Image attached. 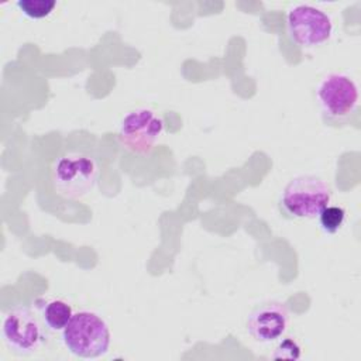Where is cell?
<instances>
[{
  "label": "cell",
  "mask_w": 361,
  "mask_h": 361,
  "mask_svg": "<svg viewBox=\"0 0 361 361\" xmlns=\"http://www.w3.org/2000/svg\"><path fill=\"white\" fill-rule=\"evenodd\" d=\"M110 330L107 323L96 313L80 310L62 330L65 347L79 358H97L110 347Z\"/></svg>",
  "instance_id": "cell-1"
},
{
  "label": "cell",
  "mask_w": 361,
  "mask_h": 361,
  "mask_svg": "<svg viewBox=\"0 0 361 361\" xmlns=\"http://www.w3.org/2000/svg\"><path fill=\"white\" fill-rule=\"evenodd\" d=\"M330 200L331 189L327 182L313 175H302L283 188L279 207L289 219H316Z\"/></svg>",
  "instance_id": "cell-2"
},
{
  "label": "cell",
  "mask_w": 361,
  "mask_h": 361,
  "mask_svg": "<svg viewBox=\"0 0 361 361\" xmlns=\"http://www.w3.org/2000/svg\"><path fill=\"white\" fill-rule=\"evenodd\" d=\"M99 179L96 161L82 152L59 157L52 166L55 192L65 199H80L93 190Z\"/></svg>",
  "instance_id": "cell-3"
},
{
  "label": "cell",
  "mask_w": 361,
  "mask_h": 361,
  "mask_svg": "<svg viewBox=\"0 0 361 361\" xmlns=\"http://www.w3.org/2000/svg\"><path fill=\"white\" fill-rule=\"evenodd\" d=\"M1 336L7 348L18 355L34 354L48 337L44 320L28 306L13 307L3 316Z\"/></svg>",
  "instance_id": "cell-4"
},
{
  "label": "cell",
  "mask_w": 361,
  "mask_h": 361,
  "mask_svg": "<svg viewBox=\"0 0 361 361\" xmlns=\"http://www.w3.org/2000/svg\"><path fill=\"white\" fill-rule=\"evenodd\" d=\"M316 102L327 123H341L357 110L358 86L344 73H327L316 86Z\"/></svg>",
  "instance_id": "cell-5"
},
{
  "label": "cell",
  "mask_w": 361,
  "mask_h": 361,
  "mask_svg": "<svg viewBox=\"0 0 361 361\" xmlns=\"http://www.w3.org/2000/svg\"><path fill=\"white\" fill-rule=\"evenodd\" d=\"M164 133L162 118L149 109L128 111L120 121L117 137L120 145L135 155H149Z\"/></svg>",
  "instance_id": "cell-6"
},
{
  "label": "cell",
  "mask_w": 361,
  "mask_h": 361,
  "mask_svg": "<svg viewBox=\"0 0 361 361\" xmlns=\"http://www.w3.org/2000/svg\"><path fill=\"white\" fill-rule=\"evenodd\" d=\"M288 35L300 48H314L330 39L333 21L322 8L310 4H296L286 14Z\"/></svg>",
  "instance_id": "cell-7"
},
{
  "label": "cell",
  "mask_w": 361,
  "mask_h": 361,
  "mask_svg": "<svg viewBox=\"0 0 361 361\" xmlns=\"http://www.w3.org/2000/svg\"><path fill=\"white\" fill-rule=\"evenodd\" d=\"M289 324L288 307L276 300L257 306L247 317V333L259 343H271L282 337Z\"/></svg>",
  "instance_id": "cell-8"
},
{
  "label": "cell",
  "mask_w": 361,
  "mask_h": 361,
  "mask_svg": "<svg viewBox=\"0 0 361 361\" xmlns=\"http://www.w3.org/2000/svg\"><path fill=\"white\" fill-rule=\"evenodd\" d=\"M37 303L41 312V319L52 331H62L73 316L72 306L62 299L37 300Z\"/></svg>",
  "instance_id": "cell-9"
},
{
  "label": "cell",
  "mask_w": 361,
  "mask_h": 361,
  "mask_svg": "<svg viewBox=\"0 0 361 361\" xmlns=\"http://www.w3.org/2000/svg\"><path fill=\"white\" fill-rule=\"evenodd\" d=\"M319 224L320 228L326 233V234H336L341 230V227L345 223V217H347V212L344 207L341 206H330L327 204L320 213H319Z\"/></svg>",
  "instance_id": "cell-10"
},
{
  "label": "cell",
  "mask_w": 361,
  "mask_h": 361,
  "mask_svg": "<svg viewBox=\"0 0 361 361\" xmlns=\"http://www.w3.org/2000/svg\"><path fill=\"white\" fill-rule=\"evenodd\" d=\"M17 8L31 20H41L52 14L56 7L55 0H18Z\"/></svg>",
  "instance_id": "cell-11"
},
{
  "label": "cell",
  "mask_w": 361,
  "mask_h": 361,
  "mask_svg": "<svg viewBox=\"0 0 361 361\" xmlns=\"http://www.w3.org/2000/svg\"><path fill=\"white\" fill-rule=\"evenodd\" d=\"M300 357V345L293 338L282 340L274 354L272 358L275 360H298Z\"/></svg>",
  "instance_id": "cell-12"
}]
</instances>
